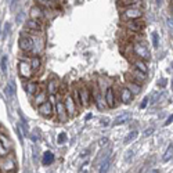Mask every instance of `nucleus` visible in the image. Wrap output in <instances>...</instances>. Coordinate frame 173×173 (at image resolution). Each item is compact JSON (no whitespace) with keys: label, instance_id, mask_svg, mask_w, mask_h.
<instances>
[{"label":"nucleus","instance_id":"1","mask_svg":"<svg viewBox=\"0 0 173 173\" xmlns=\"http://www.w3.org/2000/svg\"><path fill=\"white\" fill-rule=\"evenodd\" d=\"M132 56H134V58L147 61V60H150V51L144 43L134 40V43L132 44Z\"/></svg>","mask_w":173,"mask_h":173},{"label":"nucleus","instance_id":"2","mask_svg":"<svg viewBox=\"0 0 173 173\" xmlns=\"http://www.w3.org/2000/svg\"><path fill=\"white\" fill-rule=\"evenodd\" d=\"M54 114L57 115V121L61 122V123H65L69 119L65 107H64L62 96L61 94H56V107H54Z\"/></svg>","mask_w":173,"mask_h":173},{"label":"nucleus","instance_id":"3","mask_svg":"<svg viewBox=\"0 0 173 173\" xmlns=\"http://www.w3.org/2000/svg\"><path fill=\"white\" fill-rule=\"evenodd\" d=\"M32 36V35H31ZM32 42H33V46H32L31 54L32 56H37L40 57V54L44 51V47H46V39H44V33L43 35H35L32 36Z\"/></svg>","mask_w":173,"mask_h":173},{"label":"nucleus","instance_id":"4","mask_svg":"<svg viewBox=\"0 0 173 173\" xmlns=\"http://www.w3.org/2000/svg\"><path fill=\"white\" fill-rule=\"evenodd\" d=\"M15 168H17V162L11 152L4 158H0V173H11L15 171Z\"/></svg>","mask_w":173,"mask_h":173},{"label":"nucleus","instance_id":"5","mask_svg":"<svg viewBox=\"0 0 173 173\" xmlns=\"http://www.w3.org/2000/svg\"><path fill=\"white\" fill-rule=\"evenodd\" d=\"M62 102H64V107H65L68 116H69V118H75L76 115H78L79 110H78L76 104H75V102H73V100H72L71 93L67 91L65 96H62Z\"/></svg>","mask_w":173,"mask_h":173},{"label":"nucleus","instance_id":"6","mask_svg":"<svg viewBox=\"0 0 173 173\" xmlns=\"http://www.w3.org/2000/svg\"><path fill=\"white\" fill-rule=\"evenodd\" d=\"M144 12L141 8H123L121 11V20L122 21H132V20H139L143 18Z\"/></svg>","mask_w":173,"mask_h":173},{"label":"nucleus","instance_id":"7","mask_svg":"<svg viewBox=\"0 0 173 173\" xmlns=\"http://www.w3.org/2000/svg\"><path fill=\"white\" fill-rule=\"evenodd\" d=\"M90 91H91V101H94V104L97 105V108L100 111H104L105 108H107V104H105L104 96H102V93L98 90L97 85H93Z\"/></svg>","mask_w":173,"mask_h":173},{"label":"nucleus","instance_id":"8","mask_svg":"<svg viewBox=\"0 0 173 173\" xmlns=\"http://www.w3.org/2000/svg\"><path fill=\"white\" fill-rule=\"evenodd\" d=\"M78 91H79V98H81L82 107H85V108L90 107V104H91V91H90V86H87V85L79 86V87H78Z\"/></svg>","mask_w":173,"mask_h":173},{"label":"nucleus","instance_id":"9","mask_svg":"<svg viewBox=\"0 0 173 173\" xmlns=\"http://www.w3.org/2000/svg\"><path fill=\"white\" fill-rule=\"evenodd\" d=\"M104 100L107 104V108H115L116 107V89L115 86H108L104 91Z\"/></svg>","mask_w":173,"mask_h":173},{"label":"nucleus","instance_id":"10","mask_svg":"<svg viewBox=\"0 0 173 173\" xmlns=\"http://www.w3.org/2000/svg\"><path fill=\"white\" fill-rule=\"evenodd\" d=\"M18 46H20V50L22 51V53L31 54L32 46H33V42H32V36H31V35H28L25 31H22L21 37H20V40H18Z\"/></svg>","mask_w":173,"mask_h":173},{"label":"nucleus","instance_id":"11","mask_svg":"<svg viewBox=\"0 0 173 173\" xmlns=\"http://www.w3.org/2000/svg\"><path fill=\"white\" fill-rule=\"evenodd\" d=\"M18 73H20V76L22 79H27V81H29L32 76L35 75L29 61H21V60L18 62Z\"/></svg>","mask_w":173,"mask_h":173},{"label":"nucleus","instance_id":"12","mask_svg":"<svg viewBox=\"0 0 173 173\" xmlns=\"http://www.w3.org/2000/svg\"><path fill=\"white\" fill-rule=\"evenodd\" d=\"M127 76H129V78H127V81L136 82V83H139L140 86H143V83L147 81V73H144V72H141V71H139V69L133 68V67H130Z\"/></svg>","mask_w":173,"mask_h":173},{"label":"nucleus","instance_id":"13","mask_svg":"<svg viewBox=\"0 0 173 173\" xmlns=\"http://www.w3.org/2000/svg\"><path fill=\"white\" fill-rule=\"evenodd\" d=\"M125 28H126L129 32L139 33V32H141L144 28H146V22H144L143 18H139V20H132V21H126V22H125Z\"/></svg>","mask_w":173,"mask_h":173},{"label":"nucleus","instance_id":"14","mask_svg":"<svg viewBox=\"0 0 173 173\" xmlns=\"http://www.w3.org/2000/svg\"><path fill=\"white\" fill-rule=\"evenodd\" d=\"M36 108H37V112H39L43 118H47V119L53 118L54 110H53V105H51L49 101H44L43 104H40L39 107H36Z\"/></svg>","mask_w":173,"mask_h":173},{"label":"nucleus","instance_id":"15","mask_svg":"<svg viewBox=\"0 0 173 173\" xmlns=\"http://www.w3.org/2000/svg\"><path fill=\"white\" fill-rule=\"evenodd\" d=\"M118 6L122 8H141L143 0H118Z\"/></svg>","mask_w":173,"mask_h":173},{"label":"nucleus","instance_id":"16","mask_svg":"<svg viewBox=\"0 0 173 173\" xmlns=\"http://www.w3.org/2000/svg\"><path fill=\"white\" fill-rule=\"evenodd\" d=\"M29 17H31V20L46 21V18H44V14H43V10H42V7H40L39 4H35V6H32V7H31Z\"/></svg>","mask_w":173,"mask_h":173},{"label":"nucleus","instance_id":"17","mask_svg":"<svg viewBox=\"0 0 173 173\" xmlns=\"http://www.w3.org/2000/svg\"><path fill=\"white\" fill-rule=\"evenodd\" d=\"M47 97H49V94H47L46 89L40 87L39 90L36 91V94L33 96V105L35 107H39L40 104H43L44 101H47Z\"/></svg>","mask_w":173,"mask_h":173},{"label":"nucleus","instance_id":"18","mask_svg":"<svg viewBox=\"0 0 173 173\" xmlns=\"http://www.w3.org/2000/svg\"><path fill=\"white\" fill-rule=\"evenodd\" d=\"M46 91H47V94H57L60 90V82H58V79L57 78H51L49 79V82L46 83Z\"/></svg>","mask_w":173,"mask_h":173},{"label":"nucleus","instance_id":"19","mask_svg":"<svg viewBox=\"0 0 173 173\" xmlns=\"http://www.w3.org/2000/svg\"><path fill=\"white\" fill-rule=\"evenodd\" d=\"M25 29H28V31H43L44 29V21L28 20V21H25Z\"/></svg>","mask_w":173,"mask_h":173},{"label":"nucleus","instance_id":"20","mask_svg":"<svg viewBox=\"0 0 173 173\" xmlns=\"http://www.w3.org/2000/svg\"><path fill=\"white\" fill-rule=\"evenodd\" d=\"M119 100L123 102V104H130L133 100V94L130 93V90L127 87H125V86H122V87H119Z\"/></svg>","mask_w":173,"mask_h":173},{"label":"nucleus","instance_id":"21","mask_svg":"<svg viewBox=\"0 0 173 173\" xmlns=\"http://www.w3.org/2000/svg\"><path fill=\"white\" fill-rule=\"evenodd\" d=\"M40 89V86H39V83L37 82H35V81H28L27 83H25V91H27V94L28 96H31V97H33L35 94H36V91Z\"/></svg>","mask_w":173,"mask_h":173},{"label":"nucleus","instance_id":"22","mask_svg":"<svg viewBox=\"0 0 173 173\" xmlns=\"http://www.w3.org/2000/svg\"><path fill=\"white\" fill-rule=\"evenodd\" d=\"M36 4L42 6V7H46V8H50L53 11H58L60 6L56 0H36Z\"/></svg>","mask_w":173,"mask_h":173},{"label":"nucleus","instance_id":"23","mask_svg":"<svg viewBox=\"0 0 173 173\" xmlns=\"http://www.w3.org/2000/svg\"><path fill=\"white\" fill-rule=\"evenodd\" d=\"M132 67L136 69H139V71H141L144 73L148 72V67H147L146 61H143V60H139V58H134L132 60Z\"/></svg>","mask_w":173,"mask_h":173},{"label":"nucleus","instance_id":"24","mask_svg":"<svg viewBox=\"0 0 173 173\" xmlns=\"http://www.w3.org/2000/svg\"><path fill=\"white\" fill-rule=\"evenodd\" d=\"M29 64L32 67V69H33L35 73H37V71H40L42 69V58L37 56H32L29 58Z\"/></svg>","mask_w":173,"mask_h":173},{"label":"nucleus","instance_id":"25","mask_svg":"<svg viewBox=\"0 0 173 173\" xmlns=\"http://www.w3.org/2000/svg\"><path fill=\"white\" fill-rule=\"evenodd\" d=\"M125 87H127L130 90V93L134 96V94H139L140 91H141V86L139 85V83L136 82H132V81H126L125 83Z\"/></svg>","mask_w":173,"mask_h":173},{"label":"nucleus","instance_id":"26","mask_svg":"<svg viewBox=\"0 0 173 173\" xmlns=\"http://www.w3.org/2000/svg\"><path fill=\"white\" fill-rule=\"evenodd\" d=\"M0 143L4 146V148L7 150L8 152H11L12 151V143H11V140L8 139V136L6 133H3V132H0Z\"/></svg>","mask_w":173,"mask_h":173},{"label":"nucleus","instance_id":"27","mask_svg":"<svg viewBox=\"0 0 173 173\" xmlns=\"http://www.w3.org/2000/svg\"><path fill=\"white\" fill-rule=\"evenodd\" d=\"M54 162V154L51 151H46L43 154V158H42V163H43L44 166H49L51 163Z\"/></svg>","mask_w":173,"mask_h":173},{"label":"nucleus","instance_id":"28","mask_svg":"<svg viewBox=\"0 0 173 173\" xmlns=\"http://www.w3.org/2000/svg\"><path fill=\"white\" fill-rule=\"evenodd\" d=\"M71 96H72V100L73 102L76 104V107H78V110H81L82 108V102H81V98H79V91H78V87H72L71 90Z\"/></svg>","mask_w":173,"mask_h":173},{"label":"nucleus","instance_id":"29","mask_svg":"<svg viewBox=\"0 0 173 173\" xmlns=\"http://www.w3.org/2000/svg\"><path fill=\"white\" fill-rule=\"evenodd\" d=\"M111 162H112V156H111V155L105 156L104 162H102V163H101V166H100V172H98V173H107V172H108V169H110Z\"/></svg>","mask_w":173,"mask_h":173},{"label":"nucleus","instance_id":"30","mask_svg":"<svg viewBox=\"0 0 173 173\" xmlns=\"http://www.w3.org/2000/svg\"><path fill=\"white\" fill-rule=\"evenodd\" d=\"M4 93H6V94H7L10 98L14 97V94H15V85H14V82H12V81H10V82H8V85L6 86Z\"/></svg>","mask_w":173,"mask_h":173},{"label":"nucleus","instance_id":"31","mask_svg":"<svg viewBox=\"0 0 173 173\" xmlns=\"http://www.w3.org/2000/svg\"><path fill=\"white\" fill-rule=\"evenodd\" d=\"M129 119H130V114H122L121 116L115 118L114 125H122V123H125V122H127Z\"/></svg>","mask_w":173,"mask_h":173},{"label":"nucleus","instance_id":"32","mask_svg":"<svg viewBox=\"0 0 173 173\" xmlns=\"http://www.w3.org/2000/svg\"><path fill=\"white\" fill-rule=\"evenodd\" d=\"M136 137H137V132H136V130H133V132H130V133L127 134L126 137H125V144H130V143H132L134 139H136Z\"/></svg>","mask_w":173,"mask_h":173},{"label":"nucleus","instance_id":"33","mask_svg":"<svg viewBox=\"0 0 173 173\" xmlns=\"http://www.w3.org/2000/svg\"><path fill=\"white\" fill-rule=\"evenodd\" d=\"M172 154H173V146L171 144V146L168 147V150H166L165 155H163V162H168L169 159H172Z\"/></svg>","mask_w":173,"mask_h":173},{"label":"nucleus","instance_id":"34","mask_svg":"<svg viewBox=\"0 0 173 173\" xmlns=\"http://www.w3.org/2000/svg\"><path fill=\"white\" fill-rule=\"evenodd\" d=\"M7 61H8L7 56H3V58H2V71L4 72V75H7Z\"/></svg>","mask_w":173,"mask_h":173},{"label":"nucleus","instance_id":"35","mask_svg":"<svg viewBox=\"0 0 173 173\" xmlns=\"http://www.w3.org/2000/svg\"><path fill=\"white\" fill-rule=\"evenodd\" d=\"M67 141V133H60L58 137H57V143L58 144H64Z\"/></svg>","mask_w":173,"mask_h":173},{"label":"nucleus","instance_id":"36","mask_svg":"<svg viewBox=\"0 0 173 173\" xmlns=\"http://www.w3.org/2000/svg\"><path fill=\"white\" fill-rule=\"evenodd\" d=\"M8 154H10V152H8L7 150L4 148V146H3V144L0 143V158H4V156H6V155H8Z\"/></svg>","mask_w":173,"mask_h":173},{"label":"nucleus","instance_id":"37","mask_svg":"<svg viewBox=\"0 0 173 173\" xmlns=\"http://www.w3.org/2000/svg\"><path fill=\"white\" fill-rule=\"evenodd\" d=\"M152 43H154V47H158V46H159L158 33H155V32H154V33H152Z\"/></svg>","mask_w":173,"mask_h":173},{"label":"nucleus","instance_id":"38","mask_svg":"<svg viewBox=\"0 0 173 173\" xmlns=\"http://www.w3.org/2000/svg\"><path fill=\"white\" fill-rule=\"evenodd\" d=\"M24 17H25V12H24V11H21L20 14H18L17 17H15V21H17V22H24Z\"/></svg>","mask_w":173,"mask_h":173},{"label":"nucleus","instance_id":"39","mask_svg":"<svg viewBox=\"0 0 173 173\" xmlns=\"http://www.w3.org/2000/svg\"><path fill=\"white\" fill-rule=\"evenodd\" d=\"M98 146H100V147H107L108 146V139H107V137H104V139H100V141H98Z\"/></svg>","mask_w":173,"mask_h":173},{"label":"nucleus","instance_id":"40","mask_svg":"<svg viewBox=\"0 0 173 173\" xmlns=\"http://www.w3.org/2000/svg\"><path fill=\"white\" fill-rule=\"evenodd\" d=\"M132 158H133V151H129V152H127V156H125V161L130 162V161H132Z\"/></svg>","mask_w":173,"mask_h":173},{"label":"nucleus","instance_id":"41","mask_svg":"<svg viewBox=\"0 0 173 173\" xmlns=\"http://www.w3.org/2000/svg\"><path fill=\"white\" fill-rule=\"evenodd\" d=\"M152 132H154V127L146 129V130H144V136H150V134H152Z\"/></svg>","mask_w":173,"mask_h":173},{"label":"nucleus","instance_id":"42","mask_svg":"<svg viewBox=\"0 0 173 173\" xmlns=\"http://www.w3.org/2000/svg\"><path fill=\"white\" fill-rule=\"evenodd\" d=\"M8 31H10V24H6V29H4V35H3V36H4V37H7V35H8Z\"/></svg>","mask_w":173,"mask_h":173},{"label":"nucleus","instance_id":"43","mask_svg":"<svg viewBox=\"0 0 173 173\" xmlns=\"http://www.w3.org/2000/svg\"><path fill=\"white\" fill-rule=\"evenodd\" d=\"M172 121H173V116L171 115V116H169L168 119H166V122H165V126H168V125H171V123H172Z\"/></svg>","mask_w":173,"mask_h":173},{"label":"nucleus","instance_id":"44","mask_svg":"<svg viewBox=\"0 0 173 173\" xmlns=\"http://www.w3.org/2000/svg\"><path fill=\"white\" fill-rule=\"evenodd\" d=\"M101 125H102V126H108V119H107V118L101 119Z\"/></svg>","mask_w":173,"mask_h":173},{"label":"nucleus","instance_id":"45","mask_svg":"<svg viewBox=\"0 0 173 173\" xmlns=\"http://www.w3.org/2000/svg\"><path fill=\"white\" fill-rule=\"evenodd\" d=\"M147 102H148V98H144L143 102H141V108H146L147 107Z\"/></svg>","mask_w":173,"mask_h":173},{"label":"nucleus","instance_id":"46","mask_svg":"<svg viewBox=\"0 0 173 173\" xmlns=\"http://www.w3.org/2000/svg\"><path fill=\"white\" fill-rule=\"evenodd\" d=\"M90 118H91V114H87V115H86V119H87V121L90 119Z\"/></svg>","mask_w":173,"mask_h":173},{"label":"nucleus","instance_id":"47","mask_svg":"<svg viewBox=\"0 0 173 173\" xmlns=\"http://www.w3.org/2000/svg\"><path fill=\"white\" fill-rule=\"evenodd\" d=\"M165 83H166V81H165V79H163V81L161 82V86H162V87H163V86H165Z\"/></svg>","mask_w":173,"mask_h":173},{"label":"nucleus","instance_id":"48","mask_svg":"<svg viewBox=\"0 0 173 173\" xmlns=\"http://www.w3.org/2000/svg\"><path fill=\"white\" fill-rule=\"evenodd\" d=\"M155 2H156V4H161V3H162V0H155Z\"/></svg>","mask_w":173,"mask_h":173},{"label":"nucleus","instance_id":"49","mask_svg":"<svg viewBox=\"0 0 173 173\" xmlns=\"http://www.w3.org/2000/svg\"><path fill=\"white\" fill-rule=\"evenodd\" d=\"M56 2H57V3H60V2H65V0H56Z\"/></svg>","mask_w":173,"mask_h":173},{"label":"nucleus","instance_id":"50","mask_svg":"<svg viewBox=\"0 0 173 173\" xmlns=\"http://www.w3.org/2000/svg\"><path fill=\"white\" fill-rule=\"evenodd\" d=\"M152 173H159V172H158V171H154V172H152Z\"/></svg>","mask_w":173,"mask_h":173},{"label":"nucleus","instance_id":"51","mask_svg":"<svg viewBox=\"0 0 173 173\" xmlns=\"http://www.w3.org/2000/svg\"><path fill=\"white\" fill-rule=\"evenodd\" d=\"M83 173H87V172H83Z\"/></svg>","mask_w":173,"mask_h":173}]
</instances>
